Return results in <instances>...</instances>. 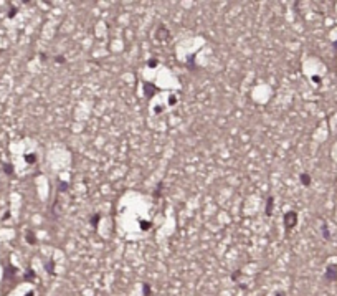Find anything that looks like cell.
I'll use <instances>...</instances> for the list:
<instances>
[{
  "mask_svg": "<svg viewBox=\"0 0 337 296\" xmlns=\"http://www.w3.org/2000/svg\"><path fill=\"white\" fill-rule=\"evenodd\" d=\"M284 223H286V227L288 228H291V227H294L296 225V213L294 212H289V213H286L284 215Z\"/></svg>",
  "mask_w": 337,
  "mask_h": 296,
  "instance_id": "1",
  "label": "cell"
},
{
  "mask_svg": "<svg viewBox=\"0 0 337 296\" xmlns=\"http://www.w3.org/2000/svg\"><path fill=\"white\" fill-rule=\"evenodd\" d=\"M301 180H302V184H304V185H309V184H311V179H309V175H307V174H302V175H301Z\"/></svg>",
  "mask_w": 337,
  "mask_h": 296,
  "instance_id": "2",
  "label": "cell"
},
{
  "mask_svg": "<svg viewBox=\"0 0 337 296\" xmlns=\"http://www.w3.org/2000/svg\"><path fill=\"white\" fill-rule=\"evenodd\" d=\"M271 204H273V197H269V200H268V210H266L268 215H271Z\"/></svg>",
  "mask_w": 337,
  "mask_h": 296,
  "instance_id": "3",
  "label": "cell"
},
{
  "mask_svg": "<svg viewBox=\"0 0 337 296\" xmlns=\"http://www.w3.org/2000/svg\"><path fill=\"white\" fill-rule=\"evenodd\" d=\"M149 66H157V60H151V63H149Z\"/></svg>",
  "mask_w": 337,
  "mask_h": 296,
  "instance_id": "4",
  "label": "cell"
}]
</instances>
